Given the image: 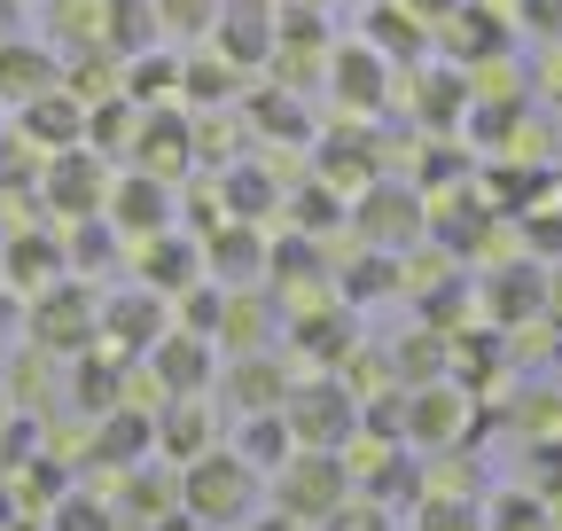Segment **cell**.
I'll return each instance as SVG.
<instances>
[{
    "instance_id": "obj_1",
    "label": "cell",
    "mask_w": 562,
    "mask_h": 531,
    "mask_svg": "<svg viewBox=\"0 0 562 531\" xmlns=\"http://www.w3.org/2000/svg\"><path fill=\"white\" fill-rule=\"evenodd\" d=\"M180 508L203 531H235L258 508V470H250L235 445H203L195 461H180Z\"/></svg>"
},
{
    "instance_id": "obj_2",
    "label": "cell",
    "mask_w": 562,
    "mask_h": 531,
    "mask_svg": "<svg viewBox=\"0 0 562 531\" xmlns=\"http://www.w3.org/2000/svg\"><path fill=\"white\" fill-rule=\"evenodd\" d=\"M24 328H32V344H47V352H63V360H79V352L102 344V297H94L87 282L63 274V282H47V290H32Z\"/></svg>"
},
{
    "instance_id": "obj_3",
    "label": "cell",
    "mask_w": 562,
    "mask_h": 531,
    "mask_svg": "<svg viewBox=\"0 0 562 531\" xmlns=\"http://www.w3.org/2000/svg\"><path fill=\"white\" fill-rule=\"evenodd\" d=\"M281 422H290L297 445H328V453H344L351 438H360V398H351L344 375L321 368L313 383H290V398H281Z\"/></svg>"
},
{
    "instance_id": "obj_4",
    "label": "cell",
    "mask_w": 562,
    "mask_h": 531,
    "mask_svg": "<svg viewBox=\"0 0 562 531\" xmlns=\"http://www.w3.org/2000/svg\"><path fill=\"white\" fill-rule=\"evenodd\" d=\"M273 485H281V508H290V516L321 523L336 500H351V461L328 453V445H297V453L273 470Z\"/></svg>"
},
{
    "instance_id": "obj_5",
    "label": "cell",
    "mask_w": 562,
    "mask_h": 531,
    "mask_svg": "<svg viewBox=\"0 0 562 531\" xmlns=\"http://www.w3.org/2000/svg\"><path fill=\"white\" fill-rule=\"evenodd\" d=\"M40 195H47L55 219H94V212L110 204V172H102V157H94L87 142H70V149H47Z\"/></svg>"
},
{
    "instance_id": "obj_6",
    "label": "cell",
    "mask_w": 562,
    "mask_h": 531,
    "mask_svg": "<svg viewBox=\"0 0 562 531\" xmlns=\"http://www.w3.org/2000/svg\"><path fill=\"white\" fill-rule=\"evenodd\" d=\"M351 219H360L368 250L406 258V250L422 242V195H414L406 180H368V188H360V204H351Z\"/></svg>"
},
{
    "instance_id": "obj_7",
    "label": "cell",
    "mask_w": 562,
    "mask_h": 531,
    "mask_svg": "<svg viewBox=\"0 0 562 531\" xmlns=\"http://www.w3.org/2000/svg\"><path fill=\"white\" fill-rule=\"evenodd\" d=\"M140 360H149V375H157L165 398H203L211 375H220V344L195 337V328H165V337L140 352Z\"/></svg>"
},
{
    "instance_id": "obj_8",
    "label": "cell",
    "mask_w": 562,
    "mask_h": 531,
    "mask_svg": "<svg viewBox=\"0 0 562 531\" xmlns=\"http://www.w3.org/2000/svg\"><path fill=\"white\" fill-rule=\"evenodd\" d=\"M102 219H110L117 235H133V242L165 235V227H172V188H165V172H125V180H110Z\"/></svg>"
},
{
    "instance_id": "obj_9",
    "label": "cell",
    "mask_w": 562,
    "mask_h": 531,
    "mask_svg": "<svg viewBox=\"0 0 562 531\" xmlns=\"http://www.w3.org/2000/svg\"><path fill=\"white\" fill-rule=\"evenodd\" d=\"M165 328H172V320H165V290H149V282L102 297V344H110V352H149Z\"/></svg>"
},
{
    "instance_id": "obj_10",
    "label": "cell",
    "mask_w": 562,
    "mask_h": 531,
    "mask_svg": "<svg viewBox=\"0 0 562 531\" xmlns=\"http://www.w3.org/2000/svg\"><path fill=\"white\" fill-rule=\"evenodd\" d=\"M203 274L220 282V290H250L258 274H266V235H258V219H220L203 235Z\"/></svg>"
},
{
    "instance_id": "obj_11",
    "label": "cell",
    "mask_w": 562,
    "mask_h": 531,
    "mask_svg": "<svg viewBox=\"0 0 562 531\" xmlns=\"http://www.w3.org/2000/svg\"><path fill=\"white\" fill-rule=\"evenodd\" d=\"M211 47H220L235 71H250V63H273V55H281V39H273V9H266V0H220Z\"/></svg>"
},
{
    "instance_id": "obj_12",
    "label": "cell",
    "mask_w": 562,
    "mask_h": 531,
    "mask_svg": "<svg viewBox=\"0 0 562 531\" xmlns=\"http://www.w3.org/2000/svg\"><path fill=\"white\" fill-rule=\"evenodd\" d=\"M16 133L32 149H70V142H87V102L70 94V87H47L16 110Z\"/></svg>"
},
{
    "instance_id": "obj_13",
    "label": "cell",
    "mask_w": 562,
    "mask_h": 531,
    "mask_svg": "<svg viewBox=\"0 0 562 531\" xmlns=\"http://www.w3.org/2000/svg\"><path fill=\"white\" fill-rule=\"evenodd\" d=\"M469 430V398L453 383H414L406 391V438L414 445H453Z\"/></svg>"
},
{
    "instance_id": "obj_14",
    "label": "cell",
    "mask_w": 562,
    "mask_h": 531,
    "mask_svg": "<svg viewBox=\"0 0 562 531\" xmlns=\"http://www.w3.org/2000/svg\"><path fill=\"white\" fill-rule=\"evenodd\" d=\"M149 453H157V422H149V415H133V407H110V415H94V461H102V470L133 477Z\"/></svg>"
},
{
    "instance_id": "obj_15",
    "label": "cell",
    "mask_w": 562,
    "mask_h": 531,
    "mask_svg": "<svg viewBox=\"0 0 562 531\" xmlns=\"http://www.w3.org/2000/svg\"><path fill=\"white\" fill-rule=\"evenodd\" d=\"M133 157H140V172H180V165H195V125H188L180 110H140Z\"/></svg>"
},
{
    "instance_id": "obj_16",
    "label": "cell",
    "mask_w": 562,
    "mask_h": 531,
    "mask_svg": "<svg viewBox=\"0 0 562 531\" xmlns=\"http://www.w3.org/2000/svg\"><path fill=\"white\" fill-rule=\"evenodd\" d=\"M0 274H9V290H47L70 274V250L55 235H9V250H0Z\"/></svg>"
},
{
    "instance_id": "obj_17",
    "label": "cell",
    "mask_w": 562,
    "mask_h": 531,
    "mask_svg": "<svg viewBox=\"0 0 562 531\" xmlns=\"http://www.w3.org/2000/svg\"><path fill=\"white\" fill-rule=\"evenodd\" d=\"M328 79H336V94H344L351 110H383V94H391V63L360 39V47H336Z\"/></svg>"
},
{
    "instance_id": "obj_18",
    "label": "cell",
    "mask_w": 562,
    "mask_h": 531,
    "mask_svg": "<svg viewBox=\"0 0 562 531\" xmlns=\"http://www.w3.org/2000/svg\"><path fill=\"white\" fill-rule=\"evenodd\" d=\"M47 87H63V63L47 55V47H24V39H0V102H32V94H47Z\"/></svg>"
},
{
    "instance_id": "obj_19",
    "label": "cell",
    "mask_w": 562,
    "mask_h": 531,
    "mask_svg": "<svg viewBox=\"0 0 562 531\" xmlns=\"http://www.w3.org/2000/svg\"><path fill=\"white\" fill-rule=\"evenodd\" d=\"M203 274V250L188 242V235H149V242H140V282H149V290H165V297H180L188 282Z\"/></svg>"
},
{
    "instance_id": "obj_20",
    "label": "cell",
    "mask_w": 562,
    "mask_h": 531,
    "mask_svg": "<svg viewBox=\"0 0 562 531\" xmlns=\"http://www.w3.org/2000/svg\"><path fill=\"white\" fill-rule=\"evenodd\" d=\"M110 55H140V47H157L165 24H157V0H102V32H94Z\"/></svg>"
},
{
    "instance_id": "obj_21",
    "label": "cell",
    "mask_w": 562,
    "mask_h": 531,
    "mask_svg": "<svg viewBox=\"0 0 562 531\" xmlns=\"http://www.w3.org/2000/svg\"><path fill=\"white\" fill-rule=\"evenodd\" d=\"M360 32H368V47H375L383 63H414V55H422V32H430V24H422L414 9H398V0H375Z\"/></svg>"
},
{
    "instance_id": "obj_22",
    "label": "cell",
    "mask_w": 562,
    "mask_h": 531,
    "mask_svg": "<svg viewBox=\"0 0 562 531\" xmlns=\"http://www.w3.org/2000/svg\"><path fill=\"white\" fill-rule=\"evenodd\" d=\"M227 398L243 415H273L281 398H290V375H281L273 360H258V352H243L235 368H227Z\"/></svg>"
},
{
    "instance_id": "obj_23",
    "label": "cell",
    "mask_w": 562,
    "mask_h": 531,
    "mask_svg": "<svg viewBox=\"0 0 562 531\" xmlns=\"http://www.w3.org/2000/svg\"><path fill=\"white\" fill-rule=\"evenodd\" d=\"M70 398H79L87 415H110V407H125V375H117V360H110L102 344L70 360Z\"/></svg>"
},
{
    "instance_id": "obj_24",
    "label": "cell",
    "mask_w": 562,
    "mask_h": 531,
    "mask_svg": "<svg viewBox=\"0 0 562 531\" xmlns=\"http://www.w3.org/2000/svg\"><path fill=\"white\" fill-rule=\"evenodd\" d=\"M133 133H140V102H133V94H102V102H87V149H94V157L133 149Z\"/></svg>"
},
{
    "instance_id": "obj_25",
    "label": "cell",
    "mask_w": 562,
    "mask_h": 531,
    "mask_svg": "<svg viewBox=\"0 0 562 531\" xmlns=\"http://www.w3.org/2000/svg\"><path fill=\"white\" fill-rule=\"evenodd\" d=\"M203 445H211V407H195V398H172V407L157 415V453L195 461Z\"/></svg>"
},
{
    "instance_id": "obj_26",
    "label": "cell",
    "mask_w": 562,
    "mask_h": 531,
    "mask_svg": "<svg viewBox=\"0 0 562 531\" xmlns=\"http://www.w3.org/2000/svg\"><path fill=\"white\" fill-rule=\"evenodd\" d=\"M484 305H492V320H531V313L547 305V282H539V266H508V274H492Z\"/></svg>"
},
{
    "instance_id": "obj_27",
    "label": "cell",
    "mask_w": 562,
    "mask_h": 531,
    "mask_svg": "<svg viewBox=\"0 0 562 531\" xmlns=\"http://www.w3.org/2000/svg\"><path fill=\"white\" fill-rule=\"evenodd\" d=\"M297 352L336 375V368L351 360V320H344V313H305V320H297Z\"/></svg>"
},
{
    "instance_id": "obj_28",
    "label": "cell",
    "mask_w": 562,
    "mask_h": 531,
    "mask_svg": "<svg viewBox=\"0 0 562 531\" xmlns=\"http://www.w3.org/2000/svg\"><path fill=\"white\" fill-rule=\"evenodd\" d=\"M250 470H281V461L297 453V438H290V422H281V407L273 415H243V445H235Z\"/></svg>"
},
{
    "instance_id": "obj_29",
    "label": "cell",
    "mask_w": 562,
    "mask_h": 531,
    "mask_svg": "<svg viewBox=\"0 0 562 531\" xmlns=\"http://www.w3.org/2000/svg\"><path fill=\"white\" fill-rule=\"evenodd\" d=\"M235 79H243V71H235V63H227L220 47H211V55H188V63H180V94H188L195 110L227 102V94H235Z\"/></svg>"
},
{
    "instance_id": "obj_30",
    "label": "cell",
    "mask_w": 562,
    "mask_h": 531,
    "mask_svg": "<svg viewBox=\"0 0 562 531\" xmlns=\"http://www.w3.org/2000/svg\"><path fill=\"white\" fill-rule=\"evenodd\" d=\"M446 39H453L461 63H484V55H501V16H492V9H461V16H446Z\"/></svg>"
},
{
    "instance_id": "obj_31",
    "label": "cell",
    "mask_w": 562,
    "mask_h": 531,
    "mask_svg": "<svg viewBox=\"0 0 562 531\" xmlns=\"http://www.w3.org/2000/svg\"><path fill=\"white\" fill-rule=\"evenodd\" d=\"M47 531H125V523L94 493H63V500H47Z\"/></svg>"
},
{
    "instance_id": "obj_32",
    "label": "cell",
    "mask_w": 562,
    "mask_h": 531,
    "mask_svg": "<svg viewBox=\"0 0 562 531\" xmlns=\"http://www.w3.org/2000/svg\"><path fill=\"white\" fill-rule=\"evenodd\" d=\"M414 110H422V125H453V117L469 110V79H461V71H430V79H422V94H414Z\"/></svg>"
},
{
    "instance_id": "obj_33",
    "label": "cell",
    "mask_w": 562,
    "mask_h": 531,
    "mask_svg": "<svg viewBox=\"0 0 562 531\" xmlns=\"http://www.w3.org/2000/svg\"><path fill=\"white\" fill-rule=\"evenodd\" d=\"M165 87H180V63H172V55H157V47L125 55V94H133V102H157Z\"/></svg>"
},
{
    "instance_id": "obj_34",
    "label": "cell",
    "mask_w": 562,
    "mask_h": 531,
    "mask_svg": "<svg viewBox=\"0 0 562 531\" xmlns=\"http://www.w3.org/2000/svg\"><path fill=\"white\" fill-rule=\"evenodd\" d=\"M266 274H281V282H313V274H328V266H321L313 235L297 227V235H281V242H266Z\"/></svg>"
},
{
    "instance_id": "obj_35",
    "label": "cell",
    "mask_w": 562,
    "mask_h": 531,
    "mask_svg": "<svg viewBox=\"0 0 562 531\" xmlns=\"http://www.w3.org/2000/svg\"><path fill=\"white\" fill-rule=\"evenodd\" d=\"M266 212H273L266 165H235V172H227V219H266Z\"/></svg>"
},
{
    "instance_id": "obj_36",
    "label": "cell",
    "mask_w": 562,
    "mask_h": 531,
    "mask_svg": "<svg viewBox=\"0 0 562 531\" xmlns=\"http://www.w3.org/2000/svg\"><path fill=\"white\" fill-rule=\"evenodd\" d=\"M220 313H227V290L211 282V274L180 290V328H195V337H211V344H220Z\"/></svg>"
},
{
    "instance_id": "obj_37",
    "label": "cell",
    "mask_w": 562,
    "mask_h": 531,
    "mask_svg": "<svg viewBox=\"0 0 562 531\" xmlns=\"http://www.w3.org/2000/svg\"><path fill=\"white\" fill-rule=\"evenodd\" d=\"M250 117L266 125V133H281V142H305V133H313V117L290 102V94H281V87H266V94H250Z\"/></svg>"
},
{
    "instance_id": "obj_38",
    "label": "cell",
    "mask_w": 562,
    "mask_h": 531,
    "mask_svg": "<svg viewBox=\"0 0 562 531\" xmlns=\"http://www.w3.org/2000/svg\"><path fill=\"white\" fill-rule=\"evenodd\" d=\"M484 531H554V508H547L539 493H508L501 508L484 516Z\"/></svg>"
},
{
    "instance_id": "obj_39",
    "label": "cell",
    "mask_w": 562,
    "mask_h": 531,
    "mask_svg": "<svg viewBox=\"0 0 562 531\" xmlns=\"http://www.w3.org/2000/svg\"><path fill=\"white\" fill-rule=\"evenodd\" d=\"M273 39L290 47V55H313L328 39V16L321 9H273Z\"/></svg>"
},
{
    "instance_id": "obj_40",
    "label": "cell",
    "mask_w": 562,
    "mask_h": 531,
    "mask_svg": "<svg viewBox=\"0 0 562 531\" xmlns=\"http://www.w3.org/2000/svg\"><path fill=\"white\" fill-rule=\"evenodd\" d=\"M40 165L47 149H32L24 133H0V188H40Z\"/></svg>"
},
{
    "instance_id": "obj_41",
    "label": "cell",
    "mask_w": 562,
    "mask_h": 531,
    "mask_svg": "<svg viewBox=\"0 0 562 531\" xmlns=\"http://www.w3.org/2000/svg\"><path fill=\"white\" fill-rule=\"evenodd\" d=\"M157 24L180 32V39H195V32L220 24V0H157Z\"/></svg>"
},
{
    "instance_id": "obj_42",
    "label": "cell",
    "mask_w": 562,
    "mask_h": 531,
    "mask_svg": "<svg viewBox=\"0 0 562 531\" xmlns=\"http://www.w3.org/2000/svg\"><path fill=\"white\" fill-rule=\"evenodd\" d=\"M344 290H351V297H383V290H398V258H391V250H368V258L344 274Z\"/></svg>"
},
{
    "instance_id": "obj_43",
    "label": "cell",
    "mask_w": 562,
    "mask_h": 531,
    "mask_svg": "<svg viewBox=\"0 0 562 531\" xmlns=\"http://www.w3.org/2000/svg\"><path fill=\"white\" fill-rule=\"evenodd\" d=\"M313 531H383V500H375V493H368V500L351 493V500H336V508H328Z\"/></svg>"
},
{
    "instance_id": "obj_44",
    "label": "cell",
    "mask_w": 562,
    "mask_h": 531,
    "mask_svg": "<svg viewBox=\"0 0 562 531\" xmlns=\"http://www.w3.org/2000/svg\"><path fill=\"white\" fill-rule=\"evenodd\" d=\"M414 523H422V531H484V516H476L469 500H438V493L422 500V516H414Z\"/></svg>"
},
{
    "instance_id": "obj_45",
    "label": "cell",
    "mask_w": 562,
    "mask_h": 531,
    "mask_svg": "<svg viewBox=\"0 0 562 531\" xmlns=\"http://www.w3.org/2000/svg\"><path fill=\"white\" fill-rule=\"evenodd\" d=\"M336 219H344V195H336V188H305V195H297V227H305V235H328Z\"/></svg>"
},
{
    "instance_id": "obj_46",
    "label": "cell",
    "mask_w": 562,
    "mask_h": 531,
    "mask_svg": "<svg viewBox=\"0 0 562 531\" xmlns=\"http://www.w3.org/2000/svg\"><path fill=\"white\" fill-rule=\"evenodd\" d=\"M438 360H446V352H438V337H406V352H398V375H414V383H422V375H430Z\"/></svg>"
},
{
    "instance_id": "obj_47",
    "label": "cell",
    "mask_w": 562,
    "mask_h": 531,
    "mask_svg": "<svg viewBox=\"0 0 562 531\" xmlns=\"http://www.w3.org/2000/svg\"><path fill=\"white\" fill-rule=\"evenodd\" d=\"M328 172H336V180H368V149H360V142H336V149H328Z\"/></svg>"
},
{
    "instance_id": "obj_48",
    "label": "cell",
    "mask_w": 562,
    "mask_h": 531,
    "mask_svg": "<svg viewBox=\"0 0 562 531\" xmlns=\"http://www.w3.org/2000/svg\"><path fill=\"white\" fill-rule=\"evenodd\" d=\"M539 500H562V445H539Z\"/></svg>"
},
{
    "instance_id": "obj_49",
    "label": "cell",
    "mask_w": 562,
    "mask_h": 531,
    "mask_svg": "<svg viewBox=\"0 0 562 531\" xmlns=\"http://www.w3.org/2000/svg\"><path fill=\"white\" fill-rule=\"evenodd\" d=\"M32 438H40L32 422H0V461H24V453H32Z\"/></svg>"
},
{
    "instance_id": "obj_50",
    "label": "cell",
    "mask_w": 562,
    "mask_h": 531,
    "mask_svg": "<svg viewBox=\"0 0 562 531\" xmlns=\"http://www.w3.org/2000/svg\"><path fill=\"white\" fill-rule=\"evenodd\" d=\"M422 180H461V149H430V165H422Z\"/></svg>"
},
{
    "instance_id": "obj_51",
    "label": "cell",
    "mask_w": 562,
    "mask_h": 531,
    "mask_svg": "<svg viewBox=\"0 0 562 531\" xmlns=\"http://www.w3.org/2000/svg\"><path fill=\"white\" fill-rule=\"evenodd\" d=\"M24 328V313H16V290H0V352H9V337Z\"/></svg>"
},
{
    "instance_id": "obj_52",
    "label": "cell",
    "mask_w": 562,
    "mask_h": 531,
    "mask_svg": "<svg viewBox=\"0 0 562 531\" xmlns=\"http://www.w3.org/2000/svg\"><path fill=\"white\" fill-rule=\"evenodd\" d=\"M406 9H414L422 24H438V16H453V0H406Z\"/></svg>"
},
{
    "instance_id": "obj_53",
    "label": "cell",
    "mask_w": 562,
    "mask_h": 531,
    "mask_svg": "<svg viewBox=\"0 0 562 531\" xmlns=\"http://www.w3.org/2000/svg\"><path fill=\"white\" fill-rule=\"evenodd\" d=\"M258 531H313V523H305V516H290V508H281V516H266Z\"/></svg>"
},
{
    "instance_id": "obj_54",
    "label": "cell",
    "mask_w": 562,
    "mask_h": 531,
    "mask_svg": "<svg viewBox=\"0 0 562 531\" xmlns=\"http://www.w3.org/2000/svg\"><path fill=\"white\" fill-rule=\"evenodd\" d=\"M157 531H203V523H195V516L180 508V516H157Z\"/></svg>"
},
{
    "instance_id": "obj_55",
    "label": "cell",
    "mask_w": 562,
    "mask_h": 531,
    "mask_svg": "<svg viewBox=\"0 0 562 531\" xmlns=\"http://www.w3.org/2000/svg\"><path fill=\"white\" fill-rule=\"evenodd\" d=\"M9 523H16V493H9V485H0V531H9Z\"/></svg>"
},
{
    "instance_id": "obj_56",
    "label": "cell",
    "mask_w": 562,
    "mask_h": 531,
    "mask_svg": "<svg viewBox=\"0 0 562 531\" xmlns=\"http://www.w3.org/2000/svg\"><path fill=\"white\" fill-rule=\"evenodd\" d=\"M16 415V398H9V375H0V422H9Z\"/></svg>"
},
{
    "instance_id": "obj_57",
    "label": "cell",
    "mask_w": 562,
    "mask_h": 531,
    "mask_svg": "<svg viewBox=\"0 0 562 531\" xmlns=\"http://www.w3.org/2000/svg\"><path fill=\"white\" fill-rule=\"evenodd\" d=\"M281 9H328V0H281Z\"/></svg>"
},
{
    "instance_id": "obj_58",
    "label": "cell",
    "mask_w": 562,
    "mask_h": 531,
    "mask_svg": "<svg viewBox=\"0 0 562 531\" xmlns=\"http://www.w3.org/2000/svg\"><path fill=\"white\" fill-rule=\"evenodd\" d=\"M9 9H16V0H0V16H9Z\"/></svg>"
},
{
    "instance_id": "obj_59",
    "label": "cell",
    "mask_w": 562,
    "mask_h": 531,
    "mask_svg": "<svg viewBox=\"0 0 562 531\" xmlns=\"http://www.w3.org/2000/svg\"><path fill=\"white\" fill-rule=\"evenodd\" d=\"M9 531H32V523H9Z\"/></svg>"
},
{
    "instance_id": "obj_60",
    "label": "cell",
    "mask_w": 562,
    "mask_h": 531,
    "mask_svg": "<svg viewBox=\"0 0 562 531\" xmlns=\"http://www.w3.org/2000/svg\"><path fill=\"white\" fill-rule=\"evenodd\" d=\"M554 531H562V508H554Z\"/></svg>"
}]
</instances>
